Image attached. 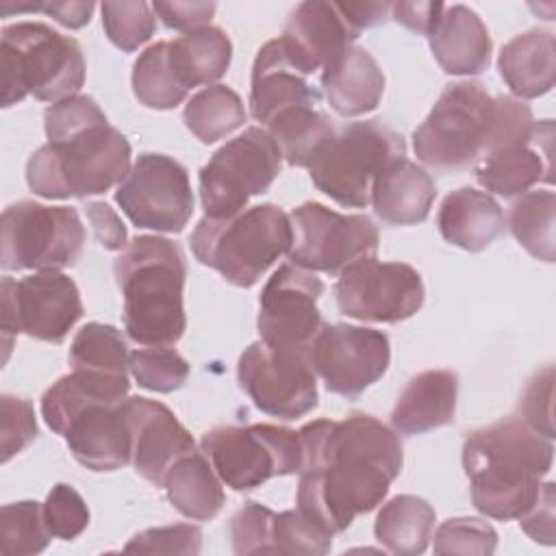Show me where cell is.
I'll return each instance as SVG.
<instances>
[{"label":"cell","mask_w":556,"mask_h":556,"mask_svg":"<svg viewBox=\"0 0 556 556\" xmlns=\"http://www.w3.org/2000/svg\"><path fill=\"white\" fill-rule=\"evenodd\" d=\"M96 4L93 2H39L37 11L54 17L59 24L67 28H80L91 20Z\"/></svg>","instance_id":"9f6ffc18"},{"label":"cell","mask_w":556,"mask_h":556,"mask_svg":"<svg viewBox=\"0 0 556 556\" xmlns=\"http://www.w3.org/2000/svg\"><path fill=\"white\" fill-rule=\"evenodd\" d=\"M2 106L35 96L59 102L85 83V59L78 41L43 22H17L2 28Z\"/></svg>","instance_id":"8992f818"},{"label":"cell","mask_w":556,"mask_h":556,"mask_svg":"<svg viewBox=\"0 0 556 556\" xmlns=\"http://www.w3.org/2000/svg\"><path fill=\"white\" fill-rule=\"evenodd\" d=\"M113 271L124 295L126 334L148 348H169L180 341L187 328L182 306L187 263L178 243L139 235L115 258Z\"/></svg>","instance_id":"3957f363"},{"label":"cell","mask_w":556,"mask_h":556,"mask_svg":"<svg viewBox=\"0 0 556 556\" xmlns=\"http://www.w3.org/2000/svg\"><path fill=\"white\" fill-rule=\"evenodd\" d=\"M289 261L308 271L341 274L348 265L376 256L378 228L367 215H343L319 202H304L289 215Z\"/></svg>","instance_id":"7c38bea8"},{"label":"cell","mask_w":556,"mask_h":556,"mask_svg":"<svg viewBox=\"0 0 556 556\" xmlns=\"http://www.w3.org/2000/svg\"><path fill=\"white\" fill-rule=\"evenodd\" d=\"M132 91L139 104L156 111L178 106L187 98L169 63V41H156L146 48L132 67Z\"/></svg>","instance_id":"8d00e7d4"},{"label":"cell","mask_w":556,"mask_h":556,"mask_svg":"<svg viewBox=\"0 0 556 556\" xmlns=\"http://www.w3.org/2000/svg\"><path fill=\"white\" fill-rule=\"evenodd\" d=\"M282 154L267 130L245 128L226 141L200 169L204 217L226 219L241 213L252 195L265 193L280 174Z\"/></svg>","instance_id":"8fae6325"},{"label":"cell","mask_w":556,"mask_h":556,"mask_svg":"<svg viewBox=\"0 0 556 556\" xmlns=\"http://www.w3.org/2000/svg\"><path fill=\"white\" fill-rule=\"evenodd\" d=\"M358 33L350 26L337 2H300L278 37L291 63L306 76L324 70L345 48L354 46Z\"/></svg>","instance_id":"ffe728a7"},{"label":"cell","mask_w":556,"mask_h":556,"mask_svg":"<svg viewBox=\"0 0 556 556\" xmlns=\"http://www.w3.org/2000/svg\"><path fill=\"white\" fill-rule=\"evenodd\" d=\"M0 434H2V463L11 460L37 437V421L33 404L24 397H0Z\"/></svg>","instance_id":"c3c4849f"},{"label":"cell","mask_w":556,"mask_h":556,"mask_svg":"<svg viewBox=\"0 0 556 556\" xmlns=\"http://www.w3.org/2000/svg\"><path fill=\"white\" fill-rule=\"evenodd\" d=\"M437 198L432 176L406 156L389 163L371 187L374 213L389 226H413L430 215Z\"/></svg>","instance_id":"484cf974"},{"label":"cell","mask_w":556,"mask_h":556,"mask_svg":"<svg viewBox=\"0 0 556 556\" xmlns=\"http://www.w3.org/2000/svg\"><path fill=\"white\" fill-rule=\"evenodd\" d=\"M102 26L109 41L122 52H135L156 30L152 4L143 0H122L102 4Z\"/></svg>","instance_id":"ab89813d"},{"label":"cell","mask_w":556,"mask_h":556,"mask_svg":"<svg viewBox=\"0 0 556 556\" xmlns=\"http://www.w3.org/2000/svg\"><path fill=\"white\" fill-rule=\"evenodd\" d=\"M552 139L554 124L543 119L532 137L510 141L484 154L473 165L476 180L502 198L523 195L536 182H552Z\"/></svg>","instance_id":"44dd1931"},{"label":"cell","mask_w":556,"mask_h":556,"mask_svg":"<svg viewBox=\"0 0 556 556\" xmlns=\"http://www.w3.org/2000/svg\"><path fill=\"white\" fill-rule=\"evenodd\" d=\"M552 460V439L521 417L473 430L463 443V467L476 510L500 521L519 519L536 502Z\"/></svg>","instance_id":"7a4b0ae2"},{"label":"cell","mask_w":556,"mask_h":556,"mask_svg":"<svg viewBox=\"0 0 556 556\" xmlns=\"http://www.w3.org/2000/svg\"><path fill=\"white\" fill-rule=\"evenodd\" d=\"M43 519L54 539L72 541L89 526V508L70 484H54L43 502Z\"/></svg>","instance_id":"bcb514c9"},{"label":"cell","mask_w":556,"mask_h":556,"mask_svg":"<svg viewBox=\"0 0 556 556\" xmlns=\"http://www.w3.org/2000/svg\"><path fill=\"white\" fill-rule=\"evenodd\" d=\"M350 26L361 35L363 28L378 26L391 11L389 2H337Z\"/></svg>","instance_id":"11a10c76"},{"label":"cell","mask_w":556,"mask_h":556,"mask_svg":"<svg viewBox=\"0 0 556 556\" xmlns=\"http://www.w3.org/2000/svg\"><path fill=\"white\" fill-rule=\"evenodd\" d=\"M278 39H269L256 54L252 65L250 113L256 122L267 126L280 113L298 106L319 104V91L308 85Z\"/></svg>","instance_id":"603a6c76"},{"label":"cell","mask_w":556,"mask_h":556,"mask_svg":"<svg viewBox=\"0 0 556 556\" xmlns=\"http://www.w3.org/2000/svg\"><path fill=\"white\" fill-rule=\"evenodd\" d=\"M552 395H554V369H552V365H547L543 371L532 376V380L528 382V387L521 395V402H519L523 421L547 439L554 437Z\"/></svg>","instance_id":"681fc988"},{"label":"cell","mask_w":556,"mask_h":556,"mask_svg":"<svg viewBox=\"0 0 556 556\" xmlns=\"http://www.w3.org/2000/svg\"><path fill=\"white\" fill-rule=\"evenodd\" d=\"M237 378L239 387L265 415L289 421L317 406V382L308 352L254 341L239 356Z\"/></svg>","instance_id":"5bb4252c"},{"label":"cell","mask_w":556,"mask_h":556,"mask_svg":"<svg viewBox=\"0 0 556 556\" xmlns=\"http://www.w3.org/2000/svg\"><path fill=\"white\" fill-rule=\"evenodd\" d=\"M115 200L137 228L156 232H180L193 213L187 169L176 159L154 152L139 154Z\"/></svg>","instance_id":"9a60e30c"},{"label":"cell","mask_w":556,"mask_h":556,"mask_svg":"<svg viewBox=\"0 0 556 556\" xmlns=\"http://www.w3.org/2000/svg\"><path fill=\"white\" fill-rule=\"evenodd\" d=\"M289 215L276 204H256L235 217H204L191 232L193 256L235 287H252L291 248Z\"/></svg>","instance_id":"5b68a950"},{"label":"cell","mask_w":556,"mask_h":556,"mask_svg":"<svg viewBox=\"0 0 556 556\" xmlns=\"http://www.w3.org/2000/svg\"><path fill=\"white\" fill-rule=\"evenodd\" d=\"M85 228L72 206H46L22 200L4 208L0 226V265L17 269H63L78 263Z\"/></svg>","instance_id":"9c48e42d"},{"label":"cell","mask_w":556,"mask_h":556,"mask_svg":"<svg viewBox=\"0 0 556 556\" xmlns=\"http://www.w3.org/2000/svg\"><path fill=\"white\" fill-rule=\"evenodd\" d=\"M87 219L93 226L96 239L106 250H124L128 243V232L117 213L106 202H87L85 206Z\"/></svg>","instance_id":"f5cc1de1"},{"label":"cell","mask_w":556,"mask_h":556,"mask_svg":"<svg viewBox=\"0 0 556 556\" xmlns=\"http://www.w3.org/2000/svg\"><path fill=\"white\" fill-rule=\"evenodd\" d=\"M83 317V300L76 282L59 269H43L20 280L2 278V330L4 348L11 334L24 332L46 343H63Z\"/></svg>","instance_id":"4fadbf2b"},{"label":"cell","mask_w":556,"mask_h":556,"mask_svg":"<svg viewBox=\"0 0 556 556\" xmlns=\"http://www.w3.org/2000/svg\"><path fill=\"white\" fill-rule=\"evenodd\" d=\"M406 156L404 137L378 119L352 122L326 139L311 165L313 185L348 208L369 204L378 174L393 161Z\"/></svg>","instance_id":"52a82bcc"},{"label":"cell","mask_w":556,"mask_h":556,"mask_svg":"<svg viewBox=\"0 0 556 556\" xmlns=\"http://www.w3.org/2000/svg\"><path fill=\"white\" fill-rule=\"evenodd\" d=\"M70 365L72 369L83 371L128 376L130 352L115 326L91 321L74 334L70 345Z\"/></svg>","instance_id":"74e56055"},{"label":"cell","mask_w":556,"mask_h":556,"mask_svg":"<svg viewBox=\"0 0 556 556\" xmlns=\"http://www.w3.org/2000/svg\"><path fill=\"white\" fill-rule=\"evenodd\" d=\"M202 452L219 480L235 491H252L302 467L300 432L271 424L217 426L204 432Z\"/></svg>","instance_id":"30bf717a"},{"label":"cell","mask_w":556,"mask_h":556,"mask_svg":"<svg viewBox=\"0 0 556 556\" xmlns=\"http://www.w3.org/2000/svg\"><path fill=\"white\" fill-rule=\"evenodd\" d=\"M437 226L447 243L467 252H482L504 232V213L486 191L460 187L441 202Z\"/></svg>","instance_id":"83f0119b"},{"label":"cell","mask_w":556,"mask_h":556,"mask_svg":"<svg viewBox=\"0 0 556 556\" xmlns=\"http://www.w3.org/2000/svg\"><path fill=\"white\" fill-rule=\"evenodd\" d=\"M324 282L308 269L293 263L280 265L265 282L258 298V334L271 348L308 352L324 328L317 300Z\"/></svg>","instance_id":"ac0fdd59"},{"label":"cell","mask_w":556,"mask_h":556,"mask_svg":"<svg viewBox=\"0 0 556 556\" xmlns=\"http://www.w3.org/2000/svg\"><path fill=\"white\" fill-rule=\"evenodd\" d=\"M441 2H395L391 4L393 20L413 33L426 35L434 17L441 13Z\"/></svg>","instance_id":"db71d44e"},{"label":"cell","mask_w":556,"mask_h":556,"mask_svg":"<svg viewBox=\"0 0 556 556\" xmlns=\"http://www.w3.org/2000/svg\"><path fill=\"white\" fill-rule=\"evenodd\" d=\"M230 59L232 43L217 26H204L169 41V63L187 91L217 83L228 72Z\"/></svg>","instance_id":"1f68e13d"},{"label":"cell","mask_w":556,"mask_h":556,"mask_svg":"<svg viewBox=\"0 0 556 556\" xmlns=\"http://www.w3.org/2000/svg\"><path fill=\"white\" fill-rule=\"evenodd\" d=\"M493 119L495 98L480 83L447 85L413 132L415 156L439 174L465 172L484 154Z\"/></svg>","instance_id":"ba28073f"},{"label":"cell","mask_w":556,"mask_h":556,"mask_svg":"<svg viewBox=\"0 0 556 556\" xmlns=\"http://www.w3.org/2000/svg\"><path fill=\"white\" fill-rule=\"evenodd\" d=\"M276 513L258 502H245L230 519L235 554H274Z\"/></svg>","instance_id":"ee69618b"},{"label":"cell","mask_w":556,"mask_h":556,"mask_svg":"<svg viewBox=\"0 0 556 556\" xmlns=\"http://www.w3.org/2000/svg\"><path fill=\"white\" fill-rule=\"evenodd\" d=\"M215 9V2H152L154 15H159L167 28L187 33L208 26Z\"/></svg>","instance_id":"f907efd6"},{"label":"cell","mask_w":556,"mask_h":556,"mask_svg":"<svg viewBox=\"0 0 556 556\" xmlns=\"http://www.w3.org/2000/svg\"><path fill=\"white\" fill-rule=\"evenodd\" d=\"M128 391V376L72 369V374L59 378L41 395V417L52 432L63 434L70 419L87 404H122Z\"/></svg>","instance_id":"f546056e"},{"label":"cell","mask_w":556,"mask_h":556,"mask_svg":"<svg viewBox=\"0 0 556 556\" xmlns=\"http://www.w3.org/2000/svg\"><path fill=\"white\" fill-rule=\"evenodd\" d=\"M519 526L532 541L554 543V482H543L532 508L519 517Z\"/></svg>","instance_id":"816d5d0a"},{"label":"cell","mask_w":556,"mask_h":556,"mask_svg":"<svg viewBox=\"0 0 556 556\" xmlns=\"http://www.w3.org/2000/svg\"><path fill=\"white\" fill-rule=\"evenodd\" d=\"M432 56L454 76L482 74L491 63V37L484 22L465 4H443L426 33Z\"/></svg>","instance_id":"cb8c5ba5"},{"label":"cell","mask_w":556,"mask_h":556,"mask_svg":"<svg viewBox=\"0 0 556 556\" xmlns=\"http://www.w3.org/2000/svg\"><path fill=\"white\" fill-rule=\"evenodd\" d=\"M182 119L202 143H215L243 126L245 106L230 87L211 85L187 102Z\"/></svg>","instance_id":"d590c367"},{"label":"cell","mask_w":556,"mask_h":556,"mask_svg":"<svg viewBox=\"0 0 556 556\" xmlns=\"http://www.w3.org/2000/svg\"><path fill=\"white\" fill-rule=\"evenodd\" d=\"M434 528V508L417 495H395L378 513L374 534L397 556H417L428 549Z\"/></svg>","instance_id":"d6a6232c"},{"label":"cell","mask_w":556,"mask_h":556,"mask_svg":"<svg viewBox=\"0 0 556 556\" xmlns=\"http://www.w3.org/2000/svg\"><path fill=\"white\" fill-rule=\"evenodd\" d=\"M130 374L148 391L172 393L187 382L189 363L172 348H139L130 352Z\"/></svg>","instance_id":"60d3db41"},{"label":"cell","mask_w":556,"mask_h":556,"mask_svg":"<svg viewBox=\"0 0 556 556\" xmlns=\"http://www.w3.org/2000/svg\"><path fill=\"white\" fill-rule=\"evenodd\" d=\"M321 87L334 113L341 117H358L380 104L384 74L365 48L350 46L324 67Z\"/></svg>","instance_id":"d4e9b609"},{"label":"cell","mask_w":556,"mask_h":556,"mask_svg":"<svg viewBox=\"0 0 556 556\" xmlns=\"http://www.w3.org/2000/svg\"><path fill=\"white\" fill-rule=\"evenodd\" d=\"M308 361L330 393L352 400L384 376L391 345L376 328L324 324L308 348Z\"/></svg>","instance_id":"e0dca14e"},{"label":"cell","mask_w":556,"mask_h":556,"mask_svg":"<svg viewBox=\"0 0 556 556\" xmlns=\"http://www.w3.org/2000/svg\"><path fill=\"white\" fill-rule=\"evenodd\" d=\"M124 408L132 434L130 463L143 480L163 486L169 467L180 456L195 452L193 437L176 415L156 400L139 395L126 397Z\"/></svg>","instance_id":"d6986e66"},{"label":"cell","mask_w":556,"mask_h":556,"mask_svg":"<svg viewBox=\"0 0 556 556\" xmlns=\"http://www.w3.org/2000/svg\"><path fill=\"white\" fill-rule=\"evenodd\" d=\"M337 306L358 321L395 324L413 317L424 304V282L415 267L374 256L348 265L334 285Z\"/></svg>","instance_id":"2e32d148"},{"label":"cell","mask_w":556,"mask_h":556,"mask_svg":"<svg viewBox=\"0 0 556 556\" xmlns=\"http://www.w3.org/2000/svg\"><path fill=\"white\" fill-rule=\"evenodd\" d=\"M497 532L478 517H454L443 521L434 534V554H480L495 552Z\"/></svg>","instance_id":"7bdbcfd3"},{"label":"cell","mask_w":556,"mask_h":556,"mask_svg":"<svg viewBox=\"0 0 556 556\" xmlns=\"http://www.w3.org/2000/svg\"><path fill=\"white\" fill-rule=\"evenodd\" d=\"M163 489L169 504L189 519H213L224 506V489L204 452L180 456L165 473Z\"/></svg>","instance_id":"4dcf8cb0"},{"label":"cell","mask_w":556,"mask_h":556,"mask_svg":"<svg viewBox=\"0 0 556 556\" xmlns=\"http://www.w3.org/2000/svg\"><path fill=\"white\" fill-rule=\"evenodd\" d=\"M202 547V530L191 523L150 528L135 534L124 552L128 554H185L193 556Z\"/></svg>","instance_id":"7dc6e473"},{"label":"cell","mask_w":556,"mask_h":556,"mask_svg":"<svg viewBox=\"0 0 556 556\" xmlns=\"http://www.w3.org/2000/svg\"><path fill=\"white\" fill-rule=\"evenodd\" d=\"M50 530L43 519V504L24 500L4 504L0 510V549L9 556H30L48 547Z\"/></svg>","instance_id":"f35d334b"},{"label":"cell","mask_w":556,"mask_h":556,"mask_svg":"<svg viewBox=\"0 0 556 556\" xmlns=\"http://www.w3.org/2000/svg\"><path fill=\"white\" fill-rule=\"evenodd\" d=\"M98 124H106V115L102 113V109L96 104L93 98L80 96V93L50 104L43 113V128H46L48 141L72 137Z\"/></svg>","instance_id":"f6af8a7d"},{"label":"cell","mask_w":556,"mask_h":556,"mask_svg":"<svg viewBox=\"0 0 556 556\" xmlns=\"http://www.w3.org/2000/svg\"><path fill=\"white\" fill-rule=\"evenodd\" d=\"M265 128L289 165L308 167L337 126L315 106H298L280 113Z\"/></svg>","instance_id":"836d02e7"},{"label":"cell","mask_w":556,"mask_h":556,"mask_svg":"<svg viewBox=\"0 0 556 556\" xmlns=\"http://www.w3.org/2000/svg\"><path fill=\"white\" fill-rule=\"evenodd\" d=\"M458 376L450 369H428L408 380L400 393L391 426L400 434H424L454 421Z\"/></svg>","instance_id":"4316f807"},{"label":"cell","mask_w":556,"mask_h":556,"mask_svg":"<svg viewBox=\"0 0 556 556\" xmlns=\"http://www.w3.org/2000/svg\"><path fill=\"white\" fill-rule=\"evenodd\" d=\"M298 432V508L332 536L348 530L358 515L374 510L402 471L400 437L371 415L317 419Z\"/></svg>","instance_id":"6da1fadb"},{"label":"cell","mask_w":556,"mask_h":556,"mask_svg":"<svg viewBox=\"0 0 556 556\" xmlns=\"http://www.w3.org/2000/svg\"><path fill=\"white\" fill-rule=\"evenodd\" d=\"M554 224L556 195L547 189L526 191L508 211V228L513 237L528 254L545 263H554Z\"/></svg>","instance_id":"e575fe53"},{"label":"cell","mask_w":556,"mask_h":556,"mask_svg":"<svg viewBox=\"0 0 556 556\" xmlns=\"http://www.w3.org/2000/svg\"><path fill=\"white\" fill-rule=\"evenodd\" d=\"M124 402L87 404L65 426L61 437H65L72 456L83 467L91 471H115L130 463L132 434Z\"/></svg>","instance_id":"7402d4cb"},{"label":"cell","mask_w":556,"mask_h":556,"mask_svg":"<svg viewBox=\"0 0 556 556\" xmlns=\"http://www.w3.org/2000/svg\"><path fill=\"white\" fill-rule=\"evenodd\" d=\"M128 167L130 143L106 122L43 143L26 163V182L48 200L87 198L122 182Z\"/></svg>","instance_id":"277c9868"},{"label":"cell","mask_w":556,"mask_h":556,"mask_svg":"<svg viewBox=\"0 0 556 556\" xmlns=\"http://www.w3.org/2000/svg\"><path fill=\"white\" fill-rule=\"evenodd\" d=\"M500 76L521 100L545 96L556 78V39L552 30L532 28L504 43L497 59Z\"/></svg>","instance_id":"f1b7e54d"},{"label":"cell","mask_w":556,"mask_h":556,"mask_svg":"<svg viewBox=\"0 0 556 556\" xmlns=\"http://www.w3.org/2000/svg\"><path fill=\"white\" fill-rule=\"evenodd\" d=\"M332 534L306 517L300 508L274 517V554H326Z\"/></svg>","instance_id":"b9f144b4"}]
</instances>
